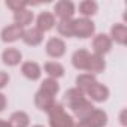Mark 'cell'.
I'll return each mask as SVG.
<instances>
[{
	"instance_id": "obj_1",
	"label": "cell",
	"mask_w": 127,
	"mask_h": 127,
	"mask_svg": "<svg viewBox=\"0 0 127 127\" xmlns=\"http://www.w3.org/2000/svg\"><path fill=\"white\" fill-rule=\"evenodd\" d=\"M48 117L51 127H75L72 115H69L64 111V106L60 103H54V106L48 111Z\"/></svg>"
},
{
	"instance_id": "obj_2",
	"label": "cell",
	"mask_w": 127,
	"mask_h": 127,
	"mask_svg": "<svg viewBox=\"0 0 127 127\" xmlns=\"http://www.w3.org/2000/svg\"><path fill=\"white\" fill-rule=\"evenodd\" d=\"M96 26L91 20L88 18H78L73 20V36L81 37V39H87L91 37L94 34Z\"/></svg>"
},
{
	"instance_id": "obj_3",
	"label": "cell",
	"mask_w": 127,
	"mask_h": 127,
	"mask_svg": "<svg viewBox=\"0 0 127 127\" xmlns=\"http://www.w3.org/2000/svg\"><path fill=\"white\" fill-rule=\"evenodd\" d=\"M91 45H93L94 54L103 57L105 54H108V52L111 51V48H112V40H111V37H109L108 34L100 33V34H96V36H94Z\"/></svg>"
},
{
	"instance_id": "obj_4",
	"label": "cell",
	"mask_w": 127,
	"mask_h": 127,
	"mask_svg": "<svg viewBox=\"0 0 127 127\" xmlns=\"http://www.w3.org/2000/svg\"><path fill=\"white\" fill-rule=\"evenodd\" d=\"M45 49H46V54L49 57L60 58V57L64 55V52H66V43H64V40L60 39V37H51L46 42Z\"/></svg>"
},
{
	"instance_id": "obj_5",
	"label": "cell",
	"mask_w": 127,
	"mask_h": 127,
	"mask_svg": "<svg viewBox=\"0 0 127 127\" xmlns=\"http://www.w3.org/2000/svg\"><path fill=\"white\" fill-rule=\"evenodd\" d=\"M54 12L60 20H72L75 14V5L69 0H60L54 5Z\"/></svg>"
},
{
	"instance_id": "obj_6",
	"label": "cell",
	"mask_w": 127,
	"mask_h": 127,
	"mask_svg": "<svg viewBox=\"0 0 127 127\" xmlns=\"http://www.w3.org/2000/svg\"><path fill=\"white\" fill-rule=\"evenodd\" d=\"M93 102H105L109 97V88L100 82H94L85 93Z\"/></svg>"
},
{
	"instance_id": "obj_7",
	"label": "cell",
	"mask_w": 127,
	"mask_h": 127,
	"mask_svg": "<svg viewBox=\"0 0 127 127\" xmlns=\"http://www.w3.org/2000/svg\"><path fill=\"white\" fill-rule=\"evenodd\" d=\"M54 103H55L54 96H51L49 93H46V91H43V90H40V88H39V91L34 94V105H36V108L40 109V111L48 112V111L54 106Z\"/></svg>"
},
{
	"instance_id": "obj_8",
	"label": "cell",
	"mask_w": 127,
	"mask_h": 127,
	"mask_svg": "<svg viewBox=\"0 0 127 127\" xmlns=\"http://www.w3.org/2000/svg\"><path fill=\"white\" fill-rule=\"evenodd\" d=\"M70 109H72V112H73V115H75L76 118H79V120H85V118L93 112L94 106H93L91 100H88L87 97H84V99L79 100L76 105H73Z\"/></svg>"
},
{
	"instance_id": "obj_9",
	"label": "cell",
	"mask_w": 127,
	"mask_h": 127,
	"mask_svg": "<svg viewBox=\"0 0 127 127\" xmlns=\"http://www.w3.org/2000/svg\"><path fill=\"white\" fill-rule=\"evenodd\" d=\"M23 34H24V29L23 27H20V26H17V24H11V26H8V27H5L3 30H2V40L3 42H15V40H18V39H21L23 37Z\"/></svg>"
},
{
	"instance_id": "obj_10",
	"label": "cell",
	"mask_w": 127,
	"mask_h": 127,
	"mask_svg": "<svg viewBox=\"0 0 127 127\" xmlns=\"http://www.w3.org/2000/svg\"><path fill=\"white\" fill-rule=\"evenodd\" d=\"M21 73L30 81H37L40 78V75H42V69L34 61H26L21 66Z\"/></svg>"
},
{
	"instance_id": "obj_11",
	"label": "cell",
	"mask_w": 127,
	"mask_h": 127,
	"mask_svg": "<svg viewBox=\"0 0 127 127\" xmlns=\"http://www.w3.org/2000/svg\"><path fill=\"white\" fill-rule=\"evenodd\" d=\"M106 67V63H105V58L102 55H97V54H90V58H88V64H87V72L88 73H102Z\"/></svg>"
},
{
	"instance_id": "obj_12",
	"label": "cell",
	"mask_w": 127,
	"mask_h": 127,
	"mask_svg": "<svg viewBox=\"0 0 127 127\" xmlns=\"http://www.w3.org/2000/svg\"><path fill=\"white\" fill-rule=\"evenodd\" d=\"M54 26H55L54 14L46 12V11H43V12H40V14H39V17H37V20H36V27H37L42 33L49 32Z\"/></svg>"
},
{
	"instance_id": "obj_13",
	"label": "cell",
	"mask_w": 127,
	"mask_h": 127,
	"mask_svg": "<svg viewBox=\"0 0 127 127\" xmlns=\"http://www.w3.org/2000/svg\"><path fill=\"white\" fill-rule=\"evenodd\" d=\"M90 54L87 49H76L72 55V64L75 69L78 70H87V64H88V58H90Z\"/></svg>"
},
{
	"instance_id": "obj_14",
	"label": "cell",
	"mask_w": 127,
	"mask_h": 127,
	"mask_svg": "<svg viewBox=\"0 0 127 127\" xmlns=\"http://www.w3.org/2000/svg\"><path fill=\"white\" fill-rule=\"evenodd\" d=\"M90 127H105L108 124V115L102 109H93V112L85 118Z\"/></svg>"
},
{
	"instance_id": "obj_15",
	"label": "cell",
	"mask_w": 127,
	"mask_h": 127,
	"mask_svg": "<svg viewBox=\"0 0 127 127\" xmlns=\"http://www.w3.org/2000/svg\"><path fill=\"white\" fill-rule=\"evenodd\" d=\"M24 40L26 45H30V46H36L39 45L42 40H43V33L37 29V27H32L29 30H24V34L21 37Z\"/></svg>"
},
{
	"instance_id": "obj_16",
	"label": "cell",
	"mask_w": 127,
	"mask_h": 127,
	"mask_svg": "<svg viewBox=\"0 0 127 127\" xmlns=\"http://www.w3.org/2000/svg\"><path fill=\"white\" fill-rule=\"evenodd\" d=\"M2 60H3L5 64H8V66H17V64H20L21 60H23V54L17 48H6L2 52Z\"/></svg>"
},
{
	"instance_id": "obj_17",
	"label": "cell",
	"mask_w": 127,
	"mask_h": 127,
	"mask_svg": "<svg viewBox=\"0 0 127 127\" xmlns=\"http://www.w3.org/2000/svg\"><path fill=\"white\" fill-rule=\"evenodd\" d=\"M111 40H115L120 45H124L127 40V27L123 23H117L111 27Z\"/></svg>"
},
{
	"instance_id": "obj_18",
	"label": "cell",
	"mask_w": 127,
	"mask_h": 127,
	"mask_svg": "<svg viewBox=\"0 0 127 127\" xmlns=\"http://www.w3.org/2000/svg\"><path fill=\"white\" fill-rule=\"evenodd\" d=\"M46 75L52 79H58L61 78L63 75H64V67H63V64H60L58 61H48L45 63V66H43Z\"/></svg>"
},
{
	"instance_id": "obj_19",
	"label": "cell",
	"mask_w": 127,
	"mask_h": 127,
	"mask_svg": "<svg viewBox=\"0 0 127 127\" xmlns=\"http://www.w3.org/2000/svg\"><path fill=\"white\" fill-rule=\"evenodd\" d=\"M94 82H97L96 75H93V73H81V75L76 78V88L81 90V91L85 94L87 90H88Z\"/></svg>"
},
{
	"instance_id": "obj_20",
	"label": "cell",
	"mask_w": 127,
	"mask_h": 127,
	"mask_svg": "<svg viewBox=\"0 0 127 127\" xmlns=\"http://www.w3.org/2000/svg\"><path fill=\"white\" fill-rule=\"evenodd\" d=\"M8 123H9L11 127H29L30 118H29V115L24 111H17V112H14L11 115Z\"/></svg>"
},
{
	"instance_id": "obj_21",
	"label": "cell",
	"mask_w": 127,
	"mask_h": 127,
	"mask_svg": "<svg viewBox=\"0 0 127 127\" xmlns=\"http://www.w3.org/2000/svg\"><path fill=\"white\" fill-rule=\"evenodd\" d=\"M14 21H15L17 26L26 27V26L32 24V21H33V12L29 11V9H21V11H18V12L14 14Z\"/></svg>"
},
{
	"instance_id": "obj_22",
	"label": "cell",
	"mask_w": 127,
	"mask_h": 127,
	"mask_svg": "<svg viewBox=\"0 0 127 127\" xmlns=\"http://www.w3.org/2000/svg\"><path fill=\"white\" fill-rule=\"evenodd\" d=\"M85 97V94L81 91V90H78L76 87L75 88H69L67 91H66V94H64V103L67 105V108H72L73 105H76L79 100H82Z\"/></svg>"
},
{
	"instance_id": "obj_23",
	"label": "cell",
	"mask_w": 127,
	"mask_h": 127,
	"mask_svg": "<svg viewBox=\"0 0 127 127\" xmlns=\"http://www.w3.org/2000/svg\"><path fill=\"white\" fill-rule=\"evenodd\" d=\"M99 9V5L94 2V0H84V2L79 3V14L84 15L82 18H88L91 15H94Z\"/></svg>"
},
{
	"instance_id": "obj_24",
	"label": "cell",
	"mask_w": 127,
	"mask_h": 127,
	"mask_svg": "<svg viewBox=\"0 0 127 127\" xmlns=\"http://www.w3.org/2000/svg\"><path fill=\"white\" fill-rule=\"evenodd\" d=\"M57 30L61 36L72 37L73 36V20H60L57 23Z\"/></svg>"
},
{
	"instance_id": "obj_25",
	"label": "cell",
	"mask_w": 127,
	"mask_h": 127,
	"mask_svg": "<svg viewBox=\"0 0 127 127\" xmlns=\"http://www.w3.org/2000/svg\"><path fill=\"white\" fill-rule=\"evenodd\" d=\"M40 90L49 93L51 96H55L58 91H60V84L57 82V79H52V78H46L42 81L40 84Z\"/></svg>"
},
{
	"instance_id": "obj_26",
	"label": "cell",
	"mask_w": 127,
	"mask_h": 127,
	"mask_svg": "<svg viewBox=\"0 0 127 127\" xmlns=\"http://www.w3.org/2000/svg\"><path fill=\"white\" fill-rule=\"evenodd\" d=\"M6 6H8L9 9H12L14 12H18V11H21V9H26L27 3H26V2H20V0H8V2H6Z\"/></svg>"
},
{
	"instance_id": "obj_27",
	"label": "cell",
	"mask_w": 127,
	"mask_h": 127,
	"mask_svg": "<svg viewBox=\"0 0 127 127\" xmlns=\"http://www.w3.org/2000/svg\"><path fill=\"white\" fill-rule=\"evenodd\" d=\"M8 82H9V75H8L6 72H2V70H0V90L5 88V87L8 85Z\"/></svg>"
},
{
	"instance_id": "obj_28",
	"label": "cell",
	"mask_w": 127,
	"mask_h": 127,
	"mask_svg": "<svg viewBox=\"0 0 127 127\" xmlns=\"http://www.w3.org/2000/svg\"><path fill=\"white\" fill-rule=\"evenodd\" d=\"M5 108H6V97H5V94L0 93V112H2Z\"/></svg>"
},
{
	"instance_id": "obj_29",
	"label": "cell",
	"mask_w": 127,
	"mask_h": 127,
	"mask_svg": "<svg viewBox=\"0 0 127 127\" xmlns=\"http://www.w3.org/2000/svg\"><path fill=\"white\" fill-rule=\"evenodd\" d=\"M120 123H121L123 126H127V120H126V109H123V111H121V114H120Z\"/></svg>"
},
{
	"instance_id": "obj_30",
	"label": "cell",
	"mask_w": 127,
	"mask_h": 127,
	"mask_svg": "<svg viewBox=\"0 0 127 127\" xmlns=\"http://www.w3.org/2000/svg\"><path fill=\"white\" fill-rule=\"evenodd\" d=\"M75 127H90V126H88V123L85 120H79V123L75 124Z\"/></svg>"
},
{
	"instance_id": "obj_31",
	"label": "cell",
	"mask_w": 127,
	"mask_h": 127,
	"mask_svg": "<svg viewBox=\"0 0 127 127\" xmlns=\"http://www.w3.org/2000/svg\"><path fill=\"white\" fill-rule=\"evenodd\" d=\"M0 127H11V126H9V123H8V121L0 120Z\"/></svg>"
},
{
	"instance_id": "obj_32",
	"label": "cell",
	"mask_w": 127,
	"mask_h": 127,
	"mask_svg": "<svg viewBox=\"0 0 127 127\" xmlns=\"http://www.w3.org/2000/svg\"><path fill=\"white\" fill-rule=\"evenodd\" d=\"M33 127H43V126H33Z\"/></svg>"
}]
</instances>
